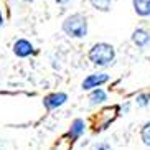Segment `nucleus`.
Instances as JSON below:
<instances>
[{"mask_svg": "<svg viewBox=\"0 0 150 150\" xmlns=\"http://www.w3.org/2000/svg\"><path fill=\"white\" fill-rule=\"evenodd\" d=\"M140 140L144 142L147 147H150V120L142 125V129H140Z\"/></svg>", "mask_w": 150, "mask_h": 150, "instance_id": "f8f14e48", "label": "nucleus"}, {"mask_svg": "<svg viewBox=\"0 0 150 150\" xmlns=\"http://www.w3.org/2000/svg\"><path fill=\"white\" fill-rule=\"evenodd\" d=\"M4 25V15H2V10H0V27Z\"/></svg>", "mask_w": 150, "mask_h": 150, "instance_id": "2eb2a0df", "label": "nucleus"}, {"mask_svg": "<svg viewBox=\"0 0 150 150\" xmlns=\"http://www.w3.org/2000/svg\"><path fill=\"white\" fill-rule=\"evenodd\" d=\"M107 101V93L101 88H96V89H91L89 93V104L91 106H99V104H104Z\"/></svg>", "mask_w": 150, "mask_h": 150, "instance_id": "6e6552de", "label": "nucleus"}, {"mask_svg": "<svg viewBox=\"0 0 150 150\" xmlns=\"http://www.w3.org/2000/svg\"><path fill=\"white\" fill-rule=\"evenodd\" d=\"M22 2H25V4H31V2H35V0H22Z\"/></svg>", "mask_w": 150, "mask_h": 150, "instance_id": "dca6fc26", "label": "nucleus"}, {"mask_svg": "<svg viewBox=\"0 0 150 150\" xmlns=\"http://www.w3.org/2000/svg\"><path fill=\"white\" fill-rule=\"evenodd\" d=\"M61 30L63 33L69 38H76V40H81L88 35L89 25H88V18L83 13H73L68 15L61 23Z\"/></svg>", "mask_w": 150, "mask_h": 150, "instance_id": "f03ea898", "label": "nucleus"}, {"mask_svg": "<svg viewBox=\"0 0 150 150\" xmlns=\"http://www.w3.org/2000/svg\"><path fill=\"white\" fill-rule=\"evenodd\" d=\"M89 4L93 7L94 10L97 12H109L110 7H112V0H89Z\"/></svg>", "mask_w": 150, "mask_h": 150, "instance_id": "9d476101", "label": "nucleus"}, {"mask_svg": "<svg viewBox=\"0 0 150 150\" xmlns=\"http://www.w3.org/2000/svg\"><path fill=\"white\" fill-rule=\"evenodd\" d=\"M130 40L139 50H145L150 45V30L145 27H137L130 35Z\"/></svg>", "mask_w": 150, "mask_h": 150, "instance_id": "20e7f679", "label": "nucleus"}, {"mask_svg": "<svg viewBox=\"0 0 150 150\" xmlns=\"http://www.w3.org/2000/svg\"><path fill=\"white\" fill-rule=\"evenodd\" d=\"M135 104H137L139 107H142V109L149 107V106H150V93H140V94H137Z\"/></svg>", "mask_w": 150, "mask_h": 150, "instance_id": "9b49d317", "label": "nucleus"}, {"mask_svg": "<svg viewBox=\"0 0 150 150\" xmlns=\"http://www.w3.org/2000/svg\"><path fill=\"white\" fill-rule=\"evenodd\" d=\"M132 8L139 17H150V0H132Z\"/></svg>", "mask_w": 150, "mask_h": 150, "instance_id": "0eeeda50", "label": "nucleus"}, {"mask_svg": "<svg viewBox=\"0 0 150 150\" xmlns=\"http://www.w3.org/2000/svg\"><path fill=\"white\" fill-rule=\"evenodd\" d=\"M88 59L91 61V64H94L97 68L112 66L115 61V48L110 43H106V41L94 43L88 51Z\"/></svg>", "mask_w": 150, "mask_h": 150, "instance_id": "f257e3e1", "label": "nucleus"}, {"mask_svg": "<svg viewBox=\"0 0 150 150\" xmlns=\"http://www.w3.org/2000/svg\"><path fill=\"white\" fill-rule=\"evenodd\" d=\"M54 2H56L58 5H66V4H69L71 0H54Z\"/></svg>", "mask_w": 150, "mask_h": 150, "instance_id": "4468645a", "label": "nucleus"}, {"mask_svg": "<svg viewBox=\"0 0 150 150\" xmlns=\"http://www.w3.org/2000/svg\"><path fill=\"white\" fill-rule=\"evenodd\" d=\"M109 81V74L107 73H93L89 74L88 78H84V81L81 83V88L83 91H91V89H96V88H101L102 84H106Z\"/></svg>", "mask_w": 150, "mask_h": 150, "instance_id": "7ed1b4c3", "label": "nucleus"}, {"mask_svg": "<svg viewBox=\"0 0 150 150\" xmlns=\"http://www.w3.org/2000/svg\"><path fill=\"white\" fill-rule=\"evenodd\" d=\"M91 150H114V149H112L110 144H107V142H97V144H94V145L91 147Z\"/></svg>", "mask_w": 150, "mask_h": 150, "instance_id": "ddd939ff", "label": "nucleus"}, {"mask_svg": "<svg viewBox=\"0 0 150 150\" xmlns=\"http://www.w3.org/2000/svg\"><path fill=\"white\" fill-rule=\"evenodd\" d=\"M13 54L17 58H28L31 54H35V48L31 41L25 40V38H20L13 43Z\"/></svg>", "mask_w": 150, "mask_h": 150, "instance_id": "39448f33", "label": "nucleus"}, {"mask_svg": "<svg viewBox=\"0 0 150 150\" xmlns=\"http://www.w3.org/2000/svg\"><path fill=\"white\" fill-rule=\"evenodd\" d=\"M84 130H86L84 120L83 119H74L73 122H71L69 130H68V137H71V139H79V137L84 134Z\"/></svg>", "mask_w": 150, "mask_h": 150, "instance_id": "1a4fd4ad", "label": "nucleus"}, {"mask_svg": "<svg viewBox=\"0 0 150 150\" xmlns=\"http://www.w3.org/2000/svg\"><path fill=\"white\" fill-rule=\"evenodd\" d=\"M66 101H68V94L66 93H51V94H48V96H45L43 106L48 110H53V109L61 107Z\"/></svg>", "mask_w": 150, "mask_h": 150, "instance_id": "423d86ee", "label": "nucleus"}]
</instances>
